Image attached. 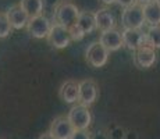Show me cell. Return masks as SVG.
<instances>
[{"instance_id":"obj_1","label":"cell","mask_w":160,"mask_h":139,"mask_svg":"<svg viewBox=\"0 0 160 139\" xmlns=\"http://www.w3.org/2000/svg\"><path fill=\"white\" fill-rule=\"evenodd\" d=\"M67 118L72 125L74 131H87L92 122V114L89 107L84 104H74L67 114Z\"/></svg>"},{"instance_id":"obj_2","label":"cell","mask_w":160,"mask_h":139,"mask_svg":"<svg viewBox=\"0 0 160 139\" xmlns=\"http://www.w3.org/2000/svg\"><path fill=\"white\" fill-rule=\"evenodd\" d=\"M78 14H79V10L74 3L63 2L57 6L56 11H54V20H56V24H58V25L70 28L75 24Z\"/></svg>"},{"instance_id":"obj_3","label":"cell","mask_w":160,"mask_h":139,"mask_svg":"<svg viewBox=\"0 0 160 139\" xmlns=\"http://www.w3.org/2000/svg\"><path fill=\"white\" fill-rule=\"evenodd\" d=\"M121 24L124 29H141L145 24L142 6L135 3L130 7L124 8L121 15Z\"/></svg>"},{"instance_id":"obj_4","label":"cell","mask_w":160,"mask_h":139,"mask_svg":"<svg viewBox=\"0 0 160 139\" xmlns=\"http://www.w3.org/2000/svg\"><path fill=\"white\" fill-rule=\"evenodd\" d=\"M85 58L87 63L93 68H100L109 60V52L102 46L100 42H93L92 45H89L85 53Z\"/></svg>"},{"instance_id":"obj_5","label":"cell","mask_w":160,"mask_h":139,"mask_svg":"<svg viewBox=\"0 0 160 139\" xmlns=\"http://www.w3.org/2000/svg\"><path fill=\"white\" fill-rule=\"evenodd\" d=\"M48 42L52 47L54 49H64L70 45L71 42V36H70L68 28L58 25V24H53L49 31L48 35Z\"/></svg>"},{"instance_id":"obj_6","label":"cell","mask_w":160,"mask_h":139,"mask_svg":"<svg viewBox=\"0 0 160 139\" xmlns=\"http://www.w3.org/2000/svg\"><path fill=\"white\" fill-rule=\"evenodd\" d=\"M98 85L92 79H84L78 82V102L84 106H92L98 99Z\"/></svg>"},{"instance_id":"obj_7","label":"cell","mask_w":160,"mask_h":139,"mask_svg":"<svg viewBox=\"0 0 160 139\" xmlns=\"http://www.w3.org/2000/svg\"><path fill=\"white\" fill-rule=\"evenodd\" d=\"M27 28H28V33L32 38L43 39V38H48L49 31L52 28V22L49 21L48 17H45L42 14V15H38V17L29 18Z\"/></svg>"},{"instance_id":"obj_8","label":"cell","mask_w":160,"mask_h":139,"mask_svg":"<svg viewBox=\"0 0 160 139\" xmlns=\"http://www.w3.org/2000/svg\"><path fill=\"white\" fill-rule=\"evenodd\" d=\"M134 64L138 67V68L143 70V68H150L153 64L158 60V54H156V50L152 49L150 46H148L146 43L143 46H141L139 49L134 52Z\"/></svg>"},{"instance_id":"obj_9","label":"cell","mask_w":160,"mask_h":139,"mask_svg":"<svg viewBox=\"0 0 160 139\" xmlns=\"http://www.w3.org/2000/svg\"><path fill=\"white\" fill-rule=\"evenodd\" d=\"M49 134L54 139H70L74 134V128L67 117H57L52 121Z\"/></svg>"},{"instance_id":"obj_10","label":"cell","mask_w":160,"mask_h":139,"mask_svg":"<svg viewBox=\"0 0 160 139\" xmlns=\"http://www.w3.org/2000/svg\"><path fill=\"white\" fill-rule=\"evenodd\" d=\"M122 46L128 50H137L145 45V33L142 29H124L121 32Z\"/></svg>"},{"instance_id":"obj_11","label":"cell","mask_w":160,"mask_h":139,"mask_svg":"<svg viewBox=\"0 0 160 139\" xmlns=\"http://www.w3.org/2000/svg\"><path fill=\"white\" fill-rule=\"evenodd\" d=\"M99 42L102 43V46L106 49L107 52H117L118 49L122 47V39H121V32L117 31L116 28L109 31H104L100 33Z\"/></svg>"},{"instance_id":"obj_12","label":"cell","mask_w":160,"mask_h":139,"mask_svg":"<svg viewBox=\"0 0 160 139\" xmlns=\"http://www.w3.org/2000/svg\"><path fill=\"white\" fill-rule=\"evenodd\" d=\"M6 17H7L8 22H10L13 29H21V28L27 27V24H28V21H29V17L25 14V11L20 7V4L13 6V7L8 8L7 13H6Z\"/></svg>"},{"instance_id":"obj_13","label":"cell","mask_w":160,"mask_h":139,"mask_svg":"<svg viewBox=\"0 0 160 139\" xmlns=\"http://www.w3.org/2000/svg\"><path fill=\"white\" fill-rule=\"evenodd\" d=\"M95 21H96V29H100L102 32L104 31L113 29L116 27V17L107 8H100L95 13Z\"/></svg>"},{"instance_id":"obj_14","label":"cell","mask_w":160,"mask_h":139,"mask_svg":"<svg viewBox=\"0 0 160 139\" xmlns=\"http://www.w3.org/2000/svg\"><path fill=\"white\" fill-rule=\"evenodd\" d=\"M58 96H60V99L64 103H68V104L78 102V82L72 81V79L66 81L60 86Z\"/></svg>"},{"instance_id":"obj_15","label":"cell","mask_w":160,"mask_h":139,"mask_svg":"<svg viewBox=\"0 0 160 139\" xmlns=\"http://www.w3.org/2000/svg\"><path fill=\"white\" fill-rule=\"evenodd\" d=\"M143 10V20L145 24L149 27H158L160 25V6L155 2H150L148 4L142 6Z\"/></svg>"},{"instance_id":"obj_16","label":"cell","mask_w":160,"mask_h":139,"mask_svg":"<svg viewBox=\"0 0 160 139\" xmlns=\"http://www.w3.org/2000/svg\"><path fill=\"white\" fill-rule=\"evenodd\" d=\"M75 24L79 27V29L87 35L96 29V21H95V13H89V11H79L78 18H77Z\"/></svg>"},{"instance_id":"obj_17","label":"cell","mask_w":160,"mask_h":139,"mask_svg":"<svg viewBox=\"0 0 160 139\" xmlns=\"http://www.w3.org/2000/svg\"><path fill=\"white\" fill-rule=\"evenodd\" d=\"M43 6H45L43 0H21V3H20V7L25 11V14L29 18L42 15Z\"/></svg>"},{"instance_id":"obj_18","label":"cell","mask_w":160,"mask_h":139,"mask_svg":"<svg viewBox=\"0 0 160 139\" xmlns=\"http://www.w3.org/2000/svg\"><path fill=\"white\" fill-rule=\"evenodd\" d=\"M145 43L152 49H160V25L149 27L145 33Z\"/></svg>"},{"instance_id":"obj_19","label":"cell","mask_w":160,"mask_h":139,"mask_svg":"<svg viewBox=\"0 0 160 139\" xmlns=\"http://www.w3.org/2000/svg\"><path fill=\"white\" fill-rule=\"evenodd\" d=\"M11 29H13V28H11L10 22H8L6 14L0 13V39L7 38V36L11 33Z\"/></svg>"},{"instance_id":"obj_20","label":"cell","mask_w":160,"mask_h":139,"mask_svg":"<svg viewBox=\"0 0 160 139\" xmlns=\"http://www.w3.org/2000/svg\"><path fill=\"white\" fill-rule=\"evenodd\" d=\"M68 32H70V36H71V41H81L85 36V33L79 29V27L77 24H74V25L68 28Z\"/></svg>"},{"instance_id":"obj_21","label":"cell","mask_w":160,"mask_h":139,"mask_svg":"<svg viewBox=\"0 0 160 139\" xmlns=\"http://www.w3.org/2000/svg\"><path fill=\"white\" fill-rule=\"evenodd\" d=\"M70 139H91V135L87 131H74Z\"/></svg>"},{"instance_id":"obj_22","label":"cell","mask_w":160,"mask_h":139,"mask_svg":"<svg viewBox=\"0 0 160 139\" xmlns=\"http://www.w3.org/2000/svg\"><path fill=\"white\" fill-rule=\"evenodd\" d=\"M116 3L117 4H120L121 7L127 8V7H130V6L135 4V0H116Z\"/></svg>"},{"instance_id":"obj_23","label":"cell","mask_w":160,"mask_h":139,"mask_svg":"<svg viewBox=\"0 0 160 139\" xmlns=\"http://www.w3.org/2000/svg\"><path fill=\"white\" fill-rule=\"evenodd\" d=\"M38 139H54L53 137H52L50 134H49V132H46V134H42L41 137H39Z\"/></svg>"},{"instance_id":"obj_24","label":"cell","mask_w":160,"mask_h":139,"mask_svg":"<svg viewBox=\"0 0 160 139\" xmlns=\"http://www.w3.org/2000/svg\"><path fill=\"white\" fill-rule=\"evenodd\" d=\"M100 2H102L103 4H106V6H110V4H114L116 0H100Z\"/></svg>"},{"instance_id":"obj_25","label":"cell","mask_w":160,"mask_h":139,"mask_svg":"<svg viewBox=\"0 0 160 139\" xmlns=\"http://www.w3.org/2000/svg\"><path fill=\"white\" fill-rule=\"evenodd\" d=\"M135 2H138V4H141V6H143V4H148V3H150V2H153V0H135Z\"/></svg>"},{"instance_id":"obj_26","label":"cell","mask_w":160,"mask_h":139,"mask_svg":"<svg viewBox=\"0 0 160 139\" xmlns=\"http://www.w3.org/2000/svg\"><path fill=\"white\" fill-rule=\"evenodd\" d=\"M153 2H155V3H158V4L160 6V0H153Z\"/></svg>"}]
</instances>
